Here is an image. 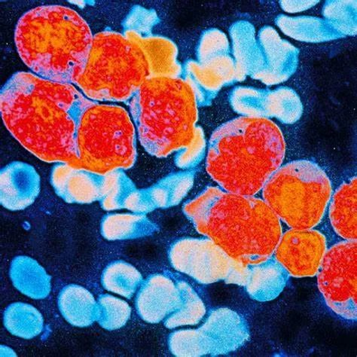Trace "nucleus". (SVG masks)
I'll return each instance as SVG.
<instances>
[{"instance_id": "obj_1", "label": "nucleus", "mask_w": 357, "mask_h": 357, "mask_svg": "<svg viewBox=\"0 0 357 357\" xmlns=\"http://www.w3.org/2000/svg\"><path fill=\"white\" fill-rule=\"evenodd\" d=\"M93 102L73 84L17 72L0 93L4 125L42 161L76 166L77 135L83 112Z\"/></svg>"}, {"instance_id": "obj_2", "label": "nucleus", "mask_w": 357, "mask_h": 357, "mask_svg": "<svg viewBox=\"0 0 357 357\" xmlns=\"http://www.w3.org/2000/svg\"><path fill=\"white\" fill-rule=\"evenodd\" d=\"M185 217L197 231L246 266L273 257L283 234L282 223L264 200L206 187L184 204Z\"/></svg>"}, {"instance_id": "obj_3", "label": "nucleus", "mask_w": 357, "mask_h": 357, "mask_svg": "<svg viewBox=\"0 0 357 357\" xmlns=\"http://www.w3.org/2000/svg\"><path fill=\"white\" fill-rule=\"evenodd\" d=\"M283 133L269 119L241 116L214 130L206 170L225 191L256 196L284 162Z\"/></svg>"}, {"instance_id": "obj_4", "label": "nucleus", "mask_w": 357, "mask_h": 357, "mask_svg": "<svg viewBox=\"0 0 357 357\" xmlns=\"http://www.w3.org/2000/svg\"><path fill=\"white\" fill-rule=\"evenodd\" d=\"M93 36L82 17L68 7H36L18 21L15 42L23 62L37 76L76 84L88 61Z\"/></svg>"}, {"instance_id": "obj_5", "label": "nucleus", "mask_w": 357, "mask_h": 357, "mask_svg": "<svg viewBox=\"0 0 357 357\" xmlns=\"http://www.w3.org/2000/svg\"><path fill=\"white\" fill-rule=\"evenodd\" d=\"M141 145L157 158L189 146L199 119V101L191 84L181 77L147 79L127 103Z\"/></svg>"}, {"instance_id": "obj_6", "label": "nucleus", "mask_w": 357, "mask_h": 357, "mask_svg": "<svg viewBox=\"0 0 357 357\" xmlns=\"http://www.w3.org/2000/svg\"><path fill=\"white\" fill-rule=\"evenodd\" d=\"M150 78L139 47L110 29L93 36L88 61L76 84L93 101L128 102Z\"/></svg>"}, {"instance_id": "obj_7", "label": "nucleus", "mask_w": 357, "mask_h": 357, "mask_svg": "<svg viewBox=\"0 0 357 357\" xmlns=\"http://www.w3.org/2000/svg\"><path fill=\"white\" fill-rule=\"evenodd\" d=\"M333 193L330 177L313 161L282 165L261 190L262 199L293 229H312L322 222Z\"/></svg>"}, {"instance_id": "obj_8", "label": "nucleus", "mask_w": 357, "mask_h": 357, "mask_svg": "<svg viewBox=\"0 0 357 357\" xmlns=\"http://www.w3.org/2000/svg\"><path fill=\"white\" fill-rule=\"evenodd\" d=\"M75 167L105 176L132 167L137 160L136 128L128 111L93 101L84 111Z\"/></svg>"}, {"instance_id": "obj_9", "label": "nucleus", "mask_w": 357, "mask_h": 357, "mask_svg": "<svg viewBox=\"0 0 357 357\" xmlns=\"http://www.w3.org/2000/svg\"><path fill=\"white\" fill-rule=\"evenodd\" d=\"M250 331L245 319L228 307L211 310L198 328H182L168 337L175 356H217L236 351L247 343Z\"/></svg>"}, {"instance_id": "obj_10", "label": "nucleus", "mask_w": 357, "mask_h": 357, "mask_svg": "<svg viewBox=\"0 0 357 357\" xmlns=\"http://www.w3.org/2000/svg\"><path fill=\"white\" fill-rule=\"evenodd\" d=\"M172 266L197 283L212 284L224 281L244 287L249 266L231 259L208 238H183L174 241L168 250Z\"/></svg>"}, {"instance_id": "obj_11", "label": "nucleus", "mask_w": 357, "mask_h": 357, "mask_svg": "<svg viewBox=\"0 0 357 357\" xmlns=\"http://www.w3.org/2000/svg\"><path fill=\"white\" fill-rule=\"evenodd\" d=\"M197 58L185 64L184 79L193 88L199 105H208L222 87L236 80L227 35L218 29L204 32L197 47Z\"/></svg>"}, {"instance_id": "obj_12", "label": "nucleus", "mask_w": 357, "mask_h": 357, "mask_svg": "<svg viewBox=\"0 0 357 357\" xmlns=\"http://www.w3.org/2000/svg\"><path fill=\"white\" fill-rule=\"evenodd\" d=\"M356 272V241L344 240L328 248L317 274L326 304L346 321L357 317Z\"/></svg>"}, {"instance_id": "obj_13", "label": "nucleus", "mask_w": 357, "mask_h": 357, "mask_svg": "<svg viewBox=\"0 0 357 357\" xmlns=\"http://www.w3.org/2000/svg\"><path fill=\"white\" fill-rule=\"evenodd\" d=\"M327 250V239L322 232L290 229L282 234L272 259L288 276L312 278L317 275Z\"/></svg>"}, {"instance_id": "obj_14", "label": "nucleus", "mask_w": 357, "mask_h": 357, "mask_svg": "<svg viewBox=\"0 0 357 357\" xmlns=\"http://www.w3.org/2000/svg\"><path fill=\"white\" fill-rule=\"evenodd\" d=\"M230 102L234 110L243 116L274 117L286 124L294 123L303 112L297 93L289 88L266 91L238 87L231 91Z\"/></svg>"}, {"instance_id": "obj_15", "label": "nucleus", "mask_w": 357, "mask_h": 357, "mask_svg": "<svg viewBox=\"0 0 357 357\" xmlns=\"http://www.w3.org/2000/svg\"><path fill=\"white\" fill-rule=\"evenodd\" d=\"M188 285V282L167 274L149 277L141 284L137 295L138 314L148 324L165 321L182 306Z\"/></svg>"}, {"instance_id": "obj_16", "label": "nucleus", "mask_w": 357, "mask_h": 357, "mask_svg": "<svg viewBox=\"0 0 357 357\" xmlns=\"http://www.w3.org/2000/svg\"><path fill=\"white\" fill-rule=\"evenodd\" d=\"M259 66L253 78L267 84L287 80L297 66L298 51L289 42L282 40L273 27L262 28L257 38Z\"/></svg>"}, {"instance_id": "obj_17", "label": "nucleus", "mask_w": 357, "mask_h": 357, "mask_svg": "<svg viewBox=\"0 0 357 357\" xmlns=\"http://www.w3.org/2000/svg\"><path fill=\"white\" fill-rule=\"evenodd\" d=\"M153 27L126 29L124 35L143 51L149 64L150 77H181L183 69L177 61V46L167 37L153 34Z\"/></svg>"}, {"instance_id": "obj_18", "label": "nucleus", "mask_w": 357, "mask_h": 357, "mask_svg": "<svg viewBox=\"0 0 357 357\" xmlns=\"http://www.w3.org/2000/svg\"><path fill=\"white\" fill-rule=\"evenodd\" d=\"M40 192V177L30 165L15 162L0 174V202L9 211H22L31 206Z\"/></svg>"}, {"instance_id": "obj_19", "label": "nucleus", "mask_w": 357, "mask_h": 357, "mask_svg": "<svg viewBox=\"0 0 357 357\" xmlns=\"http://www.w3.org/2000/svg\"><path fill=\"white\" fill-rule=\"evenodd\" d=\"M102 175L59 163L51 174V183L56 194L69 204H91L100 201L103 181Z\"/></svg>"}, {"instance_id": "obj_20", "label": "nucleus", "mask_w": 357, "mask_h": 357, "mask_svg": "<svg viewBox=\"0 0 357 357\" xmlns=\"http://www.w3.org/2000/svg\"><path fill=\"white\" fill-rule=\"evenodd\" d=\"M357 180L354 176L333 192L327 212L332 227L345 241L357 238Z\"/></svg>"}, {"instance_id": "obj_21", "label": "nucleus", "mask_w": 357, "mask_h": 357, "mask_svg": "<svg viewBox=\"0 0 357 357\" xmlns=\"http://www.w3.org/2000/svg\"><path fill=\"white\" fill-rule=\"evenodd\" d=\"M249 268L244 288L250 298L258 302H269L283 292L289 276L273 259Z\"/></svg>"}, {"instance_id": "obj_22", "label": "nucleus", "mask_w": 357, "mask_h": 357, "mask_svg": "<svg viewBox=\"0 0 357 357\" xmlns=\"http://www.w3.org/2000/svg\"><path fill=\"white\" fill-rule=\"evenodd\" d=\"M59 307L66 321L73 326L88 327L97 321L98 301L81 286L65 287L59 298Z\"/></svg>"}, {"instance_id": "obj_23", "label": "nucleus", "mask_w": 357, "mask_h": 357, "mask_svg": "<svg viewBox=\"0 0 357 357\" xmlns=\"http://www.w3.org/2000/svg\"><path fill=\"white\" fill-rule=\"evenodd\" d=\"M236 80L253 77L259 65V50L255 30L247 22H238L231 27Z\"/></svg>"}, {"instance_id": "obj_24", "label": "nucleus", "mask_w": 357, "mask_h": 357, "mask_svg": "<svg viewBox=\"0 0 357 357\" xmlns=\"http://www.w3.org/2000/svg\"><path fill=\"white\" fill-rule=\"evenodd\" d=\"M158 227L144 213H111L101 221L100 232L108 241L133 240L151 236Z\"/></svg>"}, {"instance_id": "obj_25", "label": "nucleus", "mask_w": 357, "mask_h": 357, "mask_svg": "<svg viewBox=\"0 0 357 357\" xmlns=\"http://www.w3.org/2000/svg\"><path fill=\"white\" fill-rule=\"evenodd\" d=\"M10 277L16 289L32 298L43 299L50 294L51 277L30 257H16L12 262Z\"/></svg>"}, {"instance_id": "obj_26", "label": "nucleus", "mask_w": 357, "mask_h": 357, "mask_svg": "<svg viewBox=\"0 0 357 357\" xmlns=\"http://www.w3.org/2000/svg\"><path fill=\"white\" fill-rule=\"evenodd\" d=\"M194 181L193 172L174 173L146 189L153 210L166 209L180 204L192 190Z\"/></svg>"}, {"instance_id": "obj_27", "label": "nucleus", "mask_w": 357, "mask_h": 357, "mask_svg": "<svg viewBox=\"0 0 357 357\" xmlns=\"http://www.w3.org/2000/svg\"><path fill=\"white\" fill-rule=\"evenodd\" d=\"M277 24L287 35L301 41H327L337 38V36L340 34L330 23L312 17L280 15Z\"/></svg>"}, {"instance_id": "obj_28", "label": "nucleus", "mask_w": 357, "mask_h": 357, "mask_svg": "<svg viewBox=\"0 0 357 357\" xmlns=\"http://www.w3.org/2000/svg\"><path fill=\"white\" fill-rule=\"evenodd\" d=\"M101 283L109 292L130 299L142 284L143 276L130 263L116 261L110 263L102 271Z\"/></svg>"}, {"instance_id": "obj_29", "label": "nucleus", "mask_w": 357, "mask_h": 357, "mask_svg": "<svg viewBox=\"0 0 357 357\" xmlns=\"http://www.w3.org/2000/svg\"><path fill=\"white\" fill-rule=\"evenodd\" d=\"M4 325L13 335L31 340L43 330V318L38 310L31 305L15 303L4 314Z\"/></svg>"}, {"instance_id": "obj_30", "label": "nucleus", "mask_w": 357, "mask_h": 357, "mask_svg": "<svg viewBox=\"0 0 357 357\" xmlns=\"http://www.w3.org/2000/svg\"><path fill=\"white\" fill-rule=\"evenodd\" d=\"M137 189L124 171L103 176L100 204L107 211L125 209L128 197Z\"/></svg>"}, {"instance_id": "obj_31", "label": "nucleus", "mask_w": 357, "mask_h": 357, "mask_svg": "<svg viewBox=\"0 0 357 357\" xmlns=\"http://www.w3.org/2000/svg\"><path fill=\"white\" fill-rule=\"evenodd\" d=\"M206 314V308L202 298L189 284L183 303L180 309L169 316L164 324L167 328L195 326L201 323Z\"/></svg>"}, {"instance_id": "obj_32", "label": "nucleus", "mask_w": 357, "mask_h": 357, "mask_svg": "<svg viewBox=\"0 0 357 357\" xmlns=\"http://www.w3.org/2000/svg\"><path fill=\"white\" fill-rule=\"evenodd\" d=\"M131 315V307L126 302L109 294L98 300L97 322L107 331H117L125 326Z\"/></svg>"}, {"instance_id": "obj_33", "label": "nucleus", "mask_w": 357, "mask_h": 357, "mask_svg": "<svg viewBox=\"0 0 357 357\" xmlns=\"http://www.w3.org/2000/svg\"><path fill=\"white\" fill-rule=\"evenodd\" d=\"M206 149V143L204 131L201 127H197L192 142L177 152L175 156V164L178 167L185 170L195 167L202 161Z\"/></svg>"}]
</instances>
